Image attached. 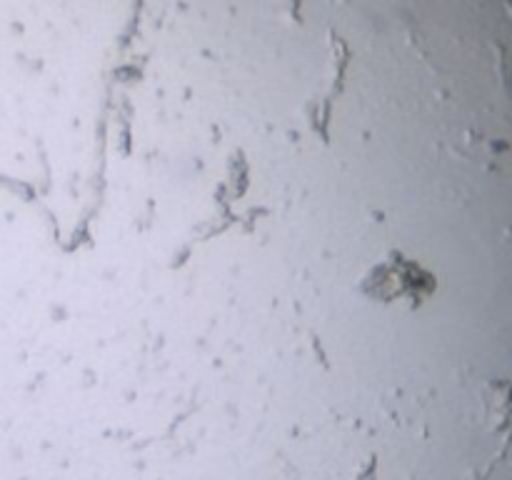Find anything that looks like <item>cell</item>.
<instances>
[{"label": "cell", "instance_id": "1", "mask_svg": "<svg viewBox=\"0 0 512 480\" xmlns=\"http://www.w3.org/2000/svg\"><path fill=\"white\" fill-rule=\"evenodd\" d=\"M438 290V278L433 270L403 253H390L373 265L360 280V293L383 305L403 303L408 308H420Z\"/></svg>", "mask_w": 512, "mask_h": 480}]
</instances>
